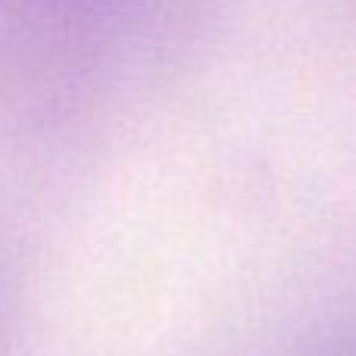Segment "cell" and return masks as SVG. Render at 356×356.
Listing matches in <instances>:
<instances>
[{"label":"cell","mask_w":356,"mask_h":356,"mask_svg":"<svg viewBox=\"0 0 356 356\" xmlns=\"http://www.w3.org/2000/svg\"><path fill=\"white\" fill-rule=\"evenodd\" d=\"M322 356H356V322H350V325L322 350Z\"/></svg>","instance_id":"obj_1"}]
</instances>
